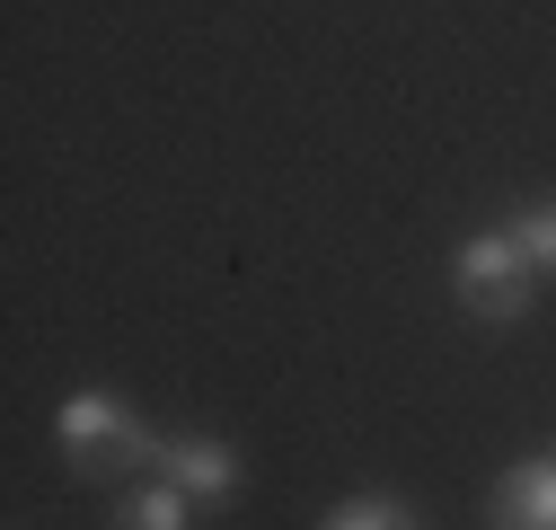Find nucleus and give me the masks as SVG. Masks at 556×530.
Listing matches in <instances>:
<instances>
[{
    "label": "nucleus",
    "mask_w": 556,
    "mask_h": 530,
    "mask_svg": "<svg viewBox=\"0 0 556 530\" xmlns=\"http://www.w3.org/2000/svg\"><path fill=\"white\" fill-rule=\"evenodd\" d=\"M53 451H62V469H72V478H98V487H106V478L160 469L168 433H151L115 389H72V398L53 407Z\"/></svg>",
    "instance_id": "obj_1"
},
{
    "label": "nucleus",
    "mask_w": 556,
    "mask_h": 530,
    "mask_svg": "<svg viewBox=\"0 0 556 530\" xmlns=\"http://www.w3.org/2000/svg\"><path fill=\"white\" fill-rule=\"evenodd\" d=\"M451 301H459L468 318H485V327H513V318L539 301V275H530V256L513 248L504 222H485V230H468V239L451 248Z\"/></svg>",
    "instance_id": "obj_2"
},
{
    "label": "nucleus",
    "mask_w": 556,
    "mask_h": 530,
    "mask_svg": "<svg viewBox=\"0 0 556 530\" xmlns=\"http://www.w3.org/2000/svg\"><path fill=\"white\" fill-rule=\"evenodd\" d=\"M160 478H168V487H186L203 513H213V504H230V495H239V451H230L222 433H168Z\"/></svg>",
    "instance_id": "obj_3"
},
{
    "label": "nucleus",
    "mask_w": 556,
    "mask_h": 530,
    "mask_svg": "<svg viewBox=\"0 0 556 530\" xmlns=\"http://www.w3.org/2000/svg\"><path fill=\"white\" fill-rule=\"evenodd\" d=\"M495 530H556V451H530L495 478Z\"/></svg>",
    "instance_id": "obj_4"
},
{
    "label": "nucleus",
    "mask_w": 556,
    "mask_h": 530,
    "mask_svg": "<svg viewBox=\"0 0 556 530\" xmlns=\"http://www.w3.org/2000/svg\"><path fill=\"white\" fill-rule=\"evenodd\" d=\"M203 504L186 495V487H168V478H151V487H132L124 504H115V530H186Z\"/></svg>",
    "instance_id": "obj_5"
},
{
    "label": "nucleus",
    "mask_w": 556,
    "mask_h": 530,
    "mask_svg": "<svg viewBox=\"0 0 556 530\" xmlns=\"http://www.w3.org/2000/svg\"><path fill=\"white\" fill-rule=\"evenodd\" d=\"M504 230H513V248L530 256V275L556 283V194H530V204H513Z\"/></svg>",
    "instance_id": "obj_6"
},
{
    "label": "nucleus",
    "mask_w": 556,
    "mask_h": 530,
    "mask_svg": "<svg viewBox=\"0 0 556 530\" xmlns=\"http://www.w3.org/2000/svg\"><path fill=\"white\" fill-rule=\"evenodd\" d=\"M318 530H415V513H406L397 495H344Z\"/></svg>",
    "instance_id": "obj_7"
}]
</instances>
